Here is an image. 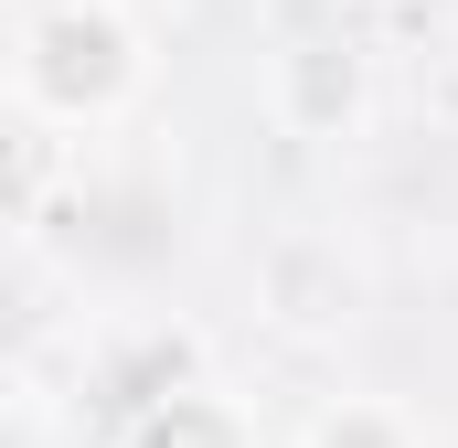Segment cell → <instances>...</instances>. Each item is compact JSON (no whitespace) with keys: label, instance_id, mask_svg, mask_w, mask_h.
I'll list each match as a JSON object with an SVG mask.
<instances>
[{"label":"cell","instance_id":"obj_3","mask_svg":"<svg viewBox=\"0 0 458 448\" xmlns=\"http://www.w3.org/2000/svg\"><path fill=\"white\" fill-rule=\"evenodd\" d=\"M107 448H267V427L245 417V395H225L214 374H192V384L149 395L139 417H117Z\"/></svg>","mask_w":458,"mask_h":448},{"label":"cell","instance_id":"obj_4","mask_svg":"<svg viewBox=\"0 0 458 448\" xmlns=\"http://www.w3.org/2000/svg\"><path fill=\"white\" fill-rule=\"evenodd\" d=\"M299 448H437V438H427L416 406H394V395H331V406H310Z\"/></svg>","mask_w":458,"mask_h":448},{"label":"cell","instance_id":"obj_2","mask_svg":"<svg viewBox=\"0 0 458 448\" xmlns=\"http://www.w3.org/2000/svg\"><path fill=\"white\" fill-rule=\"evenodd\" d=\"M267 117L288 139H352L373 117V54L352 32H299L277 65H267Z\"/></svg>","mask_w":458,"mask_h":448},{"label":"cell","instance_id":"obj_1","mask_svg":"<svg viewBox=\"0 0 458 448\" xmlns=\"http://www.w3.org/2000/svg\"><path fill=\"white\" fill-rule=\"evenodd\" d=\"M149 97V32L128 0H32L11 22V108L32 128H117Z\"/></svg>","mask_w":458,"mask_h":448}]
</instances>
